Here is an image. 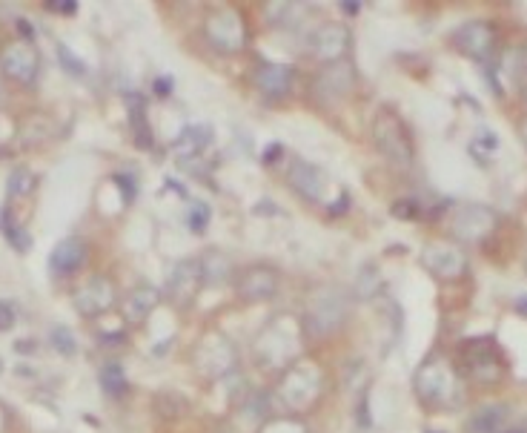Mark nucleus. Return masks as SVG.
<instances>
[{
	"mask_svg": "<svg viewBox=\"0 0 527 433\" xmlns=\"http://www.w3.org/2000/svg\"><path fill=\"white\" fill-rule=\"evenodd\" d=\"M373 138H376V147L381 150V155L390 164H396V167H410L413 164V138H410V132L401 124V118L393 109L384 107L376 115Z\"/></svg>",
	"mask_w": 527,
	"mask_h": 433,
	"instance_id": "nucleus-1",
	"label": "nucleus"
},
{
	"mask_svg": "<svg viewBox=\"0 0 527 433\" xmlns=\"http://www.w3.org/2000/svg\"><path fill=\"white\" fill-rule=\"evenodd\" d=\"M344 313H347V304L338 290H318L313 296V304L307 307V330L313 336H327L341 327Z\"/></svg>",
	"mask_w": 527,
	"mask_h": 433,
	"instance_id": "nucleus-2",
	"label": "nucleus"
},
{
	"mask_svg": "<svg viewBox=\"0 0 527 433\" xmlns=\"http://www.w3.org/2000/svg\"><path fill=\"white\" fill-rule=\"evenodd\" d=\"M416 390L424 402L433 405H447L450 396H456V376L453 370L447 368L439 359H430L427 365H422L419 376H416Z\"/></svg>",
	"mask_w": 527,
	"mask_h": 433,
	"instance_id": "nucleus-3",
	"label": "nucleus"
},
{
	"mask_svg": "<svg viewBox=\"0 0 527 433\" xmlns=\"http://www.w3.org/2000/svg\"><path fill=\"white\" fill-rule=\"evenodd\" d=\"M278 270L270 264H253V267H244L235 279V290L244 302H264V299H273L275 290H278Z\"/></svg>",
	"mask_w": 527,
	"mask_h": 433,
	"instance_id": "nucleus-4",
	"label": "nucleus"
},
{
	"mask_svg": "<svg viewBox=\"0 0 527 433\" xmlns=\"http://www.w3.org/2000/svg\"><path fill=\"white\" fill-rule=\"evenodd\" d=\"M201 284H204V276H201V261L198 259L178 261V264L172 267V273H169V282H167L169 299L175 304H181V307H190V302L198 296V290H201Z\"/></svg>",
	"mask_w": 527,
	"mask_h": 433,
	"instance_id": "nucleus-5",
	"label": "nucleus"
},
{
	"mask_svg": "<svg viewBox=\"0 0 527 433\" xmlns=\"http://www.w3.org/2000/svg\"><path fill=\"white\" fill-rule=\"evenodd\" d=\"M207 32H210L212 44L218 46L221 52H238L244 41H247V29H244V21L224 9V12H215L207 23Z\"/></svg>",
	"mask_w": 527,
	"mask_h": 433,
	"instance_id": "nucleus-6",
	"label": "nucleus"
},
{
	"mask_svg": "<svg viewBox=\"0 0 527 433\" xmlns=\"http://www.w3.org/2000/svg\"><path fill=\"white\" fill-rule=\"evenodd\" d=\"M0 66H3V72L12 81L32 84L35 75H38V52L32 49V44H26V41L9 44L3 49V55H0Z\"/></svg>",
	"mask_w": 527,
	"mask_h": 433,
	"instance_id": "nucleus-7",
	"label": "nucleus"
},
{
	"mask_svg": "<svg viewBox=\"0 0 527 433\" xmlns=\"http://www.w3.org/2000/svg\"><path fill=\"white\" fill-rule=\"evenodd\" d=\"M353 87H356V69L347 61L330 64L316 78V95L324 101H341L353 92Z\"/></svg>",
	"mask_w": 527,
	"mask_h": 433,
	"instance_id": "nucleus-8",
	"label": "nucleus"
},
{
	"mask_svg": "<svg viewBox=\"0 0 527 433\" xmlns=\"http://www.w3.org/2000/svg\"><path fill=\"white\" fill-rule=\"evenodd\" d=\"M115 304V287L109 284V279H89V282L75 293V307L81 316H101L109 307Z\"/></svg>",
	"mask_w": 527,
	"mask_h": 433,
	"instance_id": "nucleus-9",
	"label": "nucleus"
},
{
	"mask_svg": "<svg viewBox=\"0 0 527 433\" xmlns=\"http://www.w3.org/2000/svg\"><path fill=\"white\" fill-rule=\"evenodd\" d=\"M424 264L439 276V279H456L464 273V256L462 250H456L453 244H430L424 250Z\"/></svg>",
	"mask_w": 527,
	"mask_h": 433,
	"instance_id": "nucleus-10",
	"label": "nucleus"
},
{
	"mask_svg": "<svg viewBox=\"0 0 527 433\" xmlns=\"http://www.w3.org/2000/svg\"><path fill=\"white\" fill-rule=\"evenodd\" d=\"M310 44L316 49L318 58L336 64V61H341V55L350 49V32L344 26H338V23H330V26H321V29L313 32Z\"/></svg>",
	"mask_w": 527,
	"mask_h": 433,
	"instance_id": "nucleus-11",
	"label": "nucleus"
},
{
	"mask_svg": "<svg viewBox=\"0 0 527 433\" xmlns=\"http://www.w3.org/2000/svg\"><path fill=\"white\" fill-rule=\"evenodd\" d=\"M453 44L459 46L464 55L482 61V58L490 55V49H493V29L487 23H467V26H462L453 35Z\"/></svg>",
	"mask_w": 527,
	"mask_h": 433,
	"instance_id": "nucleus-12",
	"label": "nucleus"
},
{
	"mask_svg": "<svg viewBox=\"0 0 527 433\" xmlns=\"http://www.w3.org/2000/svg\"><path fill=\"white\" fill-rule=\"evenodd\" d=\"M493 227H496V216L487 207H464L462 213L456 216V224H453V230H456L459 239L473 241L487 236Z\"/></svg>",
	"mask_w": 527,
	"mask_h": 433,
	"instance_id": "nucleus-13",
	"label": "nucleus"
},
{
	"mask_svg": "<svg viewBox=\"0 0 527 433\" xmlns=\"http://www.w3.org/2000/svg\"><path fill=\"white\" fill-rule=\"evenodd\" d=\"M86 261V247L84 241L78 239H64L58 241V247L52 250V256H49V267H52V273H58V276H72L75 270H81Z\"/></svg>",
	"mask_w": 527,
	"mask_h": 433,
	"instance_id": "nucleus-14",
	"label": "nucleus"
},
{
	"mask_svg": "<svg viewBox=\"0 0 527 433\" xmlns=\"http://www.w3.org/2000/svg\"><path fill=\"white\" fill-rule=\"evenodd\" d=\"M290 184H293V190L304 195V198H310V201H318L321 195H324V184H327V178L324 173L313 167V164H304V161H296L293 167H290Z\"/></svg>",
	"mask_w": 527,
	"mask_h": 433,
	"instance_id": "nucleus-15",
	"label": "nucleus"
},
{
	"mask_svg": "<svg viewBox=\"0 0 527 433\" xmlns=\"http://www.w3.org/2000/svg\"><path fill=\"white\" fill-rule=\"evenodd\" d=\"M158 302H161V293H158L155 287H149V284L135 287V290L127 296V302H124V316H127V322L141 325L149 313L158 307Z\"/></svg>",
	"mask_w": 527,
	"mask_h": 433,
	"instance_id": "nucleus-16",
	"label": "nucleus"
},
{
	"mask_svg": "<svg viewBox=\"0 0 527 433\" xmlns=\"http://www.w3.org/2000/svg\"><path fill=\"white\" fill-rule=\"evenodd\" d=\"M255 81H258V87L264 89L267 95L281 98V95H287L290 87H293V69L284 64H261Z\"/></svg>",
	"mask_w": 527,
	"mask_h": 433,
	"instance_id": "nucleus-17",
	"label": "nucleus"
},
{
	"mask_svg": "<svg viewBox=\"0 0 527 433\" xmlns=\"http://www.w3.org/2000/svg\"><path fill=\"white\" fill-rule=\"evenodd\" d=\"M127 107H129V118H132V135H135V144H138L141 150H149V147H152V132H149L147 112H144L141 95H129Z\"/></svg>",
	"mask_w": 527,
	"mask_h": 433,
	"instance_id": "nucleus-18",
	"label": "nucleus"
},
{
	"mask_svg": "<svg viewBox=\"0 0 527 433\" xmlns=\"http://www.w3.org/2000/svg\"><path fill=\"white\" fill-rule=\"evenodd\" d=\"M507 408L505 405H487V408H479V411L470 416L467 422V431L470 433H493L502 428L505 422Z\"/></svg>",
	"mask_w": 527,
	"mask_h": 433,
	"instance_id": "nucleus-19",
	"label": "nucleus"
},
{
	"mask_svg": "<svg viewBox=\"0 0 527 433\" xmlns=\"http://www.w3.org/2000/svg\"><path fill=\"white\" fill-rule=\"evenodd\" d=\"M212 132L210 127H187L184 135L175 141V155H181V158H192V155H198V152L207 150V144H210Z\"/></svg>",
	"mask_w": 527,
	"mask_h": 433,
	"instance_id": "nucleus-20",
	"label": "nucleus"
},
{
	"mask_svg": "<svg viewBox=\"0 0 527 433\" xmlns=\"http://www.w3.org/2000/svg\"><path fill=\"white\" fill-rule=\"evenodd\" d=\"M101 388L106 390V396H112V399H121L124 393H127V373L124 368L118 365V362H109L101 370Z\"/></svg>",
	"mask_w": 527,
	"mask_h": 433,
	"instance_id": "nucleus-21",
	"label": "nucleus"
},
{
	"mask_svg": "<svg viewBox=\"0 0 527 433\" xmlns=\"http://www.w3.org/2000/svg\"><path fill=\"white\" fill-rule=\"evenodd\" d=\"M201 261V276H204V284H221L230 279V264L221 253H207Z\"/></svg>",
	"mask_w": 527,
	"mask_h": 433,
	"instance_id": "nucleus-22",
	"label": "nucleus"
},
{
	"mask_svg": "<svg viewBox=\"0 0 527 433\" xmlns=\"http://www.w3.org/2000/svg\"><path fill=\"white\" fill-rule=\"evenodd\" d=\"M470 370H473V376L476 379H485V382H493V379H499L502 373H499V362L493 359V350H485V353H473V359H470Z\"/></svg>",
	"mask_w": 527,
	"mask_h": 433,
	"instance_id": "nucleus-23",
	"label": "nucleus"
},
{
	"mask_svg": "<svg viewBox=\"0 0 527 433\" xmlns=\"http://www.w3.org/2000/svg\"><path fill=\"white\" fill-rule=\"evenodd\" d=\"M32 187H35V175L29 173V170H15V173L9 175V195H12V198L29 195L32 193Z\"/></svg>",
	"mask_w": 527,
	"mask_h": 433,
	"instance_id": "nucleus-24",
	"label": "nucleus"
},
{
	"mask_svg": "<svg viewBox=\"0 0 527 433\" xmlns=\"http://www.w3.org/2000/svg\"><path fill=\"white\" fill-rule=\"evenodd\" d=\"M52 345L58 347L64 356H72V353H75V339H72V333H69L66 327H55V330H52Z\"/></svg>",
	"mask_w": 527,
	"mask_h": 433,
	"instance_id": "nucleus-25",
	"label": "nucleus"
},
{
	"mask_svg": "<svg viewBox=\"0 0 527 433\" xmlns=\"http://www.w3.org/2000/svg\"><path fill=\"white\" fill-rule=\"evenodd\" d=\"M207 221H210V207H207L204 201H195V204H192V213H190V227L201 233V230L207 227Z\"/></svg>",
	"mask_w": 527,
	"mask_h": 433,
	"instance_id": "nucleus-26",
	"label": "nucleus"
},
{
	"mask_svg": "<svg viewBox=\"0 0 527 433\" xmlns=\"http://www.w3.org/2000/svg\"><path fill=\"white\" fill-rule=\"evenodd\" d=\"M18 322V310H15V304L12 302H0V333H6V330H12Z\"/></svg>",
	"mask_w": 527,
	"mask_h": 433,
	"instance_id": "nucleus-27",
	"label": "nucleus"
},
{
	"mask_svg": "<svg viewBox=\"0 0 527 433\" xmlns=\"http://www.w3.org/2000/svg\"><path fill=\"white\" fill-rule=\"evenodd\" d=\"M6 239L9 244H15L18 250H29V239H26V230L15 227V224H6Z\"/></svg>",
	"mask_w": 527,
	"mask_h": 433,
	"instance_id": "nucleus-28",
	"label": "nucleus"
},
{
	"mask_svg": "<svg viewBox=\"0 0 527 433\" xmlns=\"http://www.w3.org/2000/svg\"><path fill=\"white\" fill-rule=\"evenodd\" d=\"M58 52H61V61H64L66 69H72L75 75H84V64H81V61H75V58L69 55V49H66V46H58Z\"/></svg>",
	"mask_w": 527,
	"mask_h": 433,
	"instance_id": "nucleus-29",
	"label": "nucleus"
},
{
	"mask_svg": "<svg viewBox=\"0 0 527 433\" xmlns=\"http://www.w3.org/2000/svg\"><path fill=\"white\" fill-rule=\"evenodd\" d=\"M46 6H49L52 12H64V15H75V6H78V3H75V0H58V3L52 0V3H46Z\"/></svg>",
	"mask_w": 527,
	"mask_h": 433,
	"instance_id": "nucleus-30",
	"label": "nucleus"
},
{
	"mask_svg": "<svg viewBox=\"0 0 527 433\" xmlns=\"http://www.w3.org/2000/svg\"><path fill=\"white\" fill-rule=\"evenodd\" d=\"M410 210H416V204H413V201H401V204H396V207H393V216L413 218V213H410Z\"/></svg>",
	"mask_w": 527,
	"mask_h": 433,
	"instance_id": "nucleus-31",
	"label": "nucleus"
},
{
	"mask_svg": "<svg viewBox=\"0 0 527 433\" xmlns=\"http://www.w3.org/2000/svg\"><path fill=\"white\" fill-rule=\"evenodd\" d=\"M115 181L127 187V190H124V195H127L129 201H132V198H135V184H132V178H124V175H115Z\"/></svg>",
	"mask_w": 527,
	"mask_h": 433,
	"instance_id": "nucleus-32",
	"label": "nucleus"
},
{
	"mask_svg": "<svg viewBox=\"0 0 527 433\" xmlns=\"http://www.w3.org/2000/svg\"><path fill=\"white\" fill-rule=\"evenodd\" d=\"M344 6V12L347 15H359V9H361V3H353V0H347V3H341Z\"/></svg>",
	"mask_w": 527,
	"mask_h": 433,
	"instance_id": "nucleus-33",
	"label": "nucleus"
},
{
	"mask_svg": "<svg viewBox=\"0 0 527 433\" xmlns=\"http://www.w3.org/2000/svg\"><path fill=\"white\" fill-rule=\"evenodd\" d=\"M516 310H519L522 316H527V296H522V299L516 302Z\"/></svg>",
	"mask_w": 527,
	"mask_h": 433,
	"instance_id": "nucleus-34",
	"label": "nucleus"
},
{
	"mask_svg": "<svg viewBox=\"0 0 527 433\" xmlns=\"http://www.w3.org/2000/svg\"><path fill=\"white\" fill-rule=\"evenodd\" d=\"M155 89H158L161 95H167V92H169V81H158V84H155Z\"/></svg>",
	"mask_w": 527,
	"mask_h": 433,
	"instance_id": "nucleus-35",
	"label": "nucleus"
},
{
	"mask_svg": "<svg viewBox=\"0 0 527 433\" xmlns=\"http://www.w3.org/2000/svg\"><path fill=\"white\" fill-rule=\"evenodd\" d=\"M522 141H525V147H527V118H525V124H522Z\"/></svg>",
	"mask_w": 527,
	"mask_h": 433,
	"instance_id": "nucleus-36",
	"label": "nucleus"
},
{
	"mask_svg": "<svg viewBox=\"0 0 527 433\" xmlns=\"http://www.w3.org/2000/svg\"><path fill=\"white\" fill-rule=\"evenodd\" d=\"M507 433H527L525 428H513V431H507Z\"/></svg>",
	"mask_w": 527,
	"mask_h": 433,
	"instance_id": "nucleus-37",
	"label": "nucleus"
},
{
	"mask_svg": "<svg viewBox=\"0 0 527 433\" xmlns=\"http://www.w3.org/2000/svg\"><path fill=\"white\" fill-rule=\"evenodd\" d=\"M427 433H436V431H427Z\"/></svg>",
	"mask_w": 527,
	"mask_h": 433,
	"instance_id": "nucleus-38",
	"label": "nucleus"
},
{
	"mask_svg": "<svg viewBox=\"0 0 527 433\" xmlns=\"http://www.w3.org/2000/svg\"><path fill=\"white\" fill-rule=\"evenodd\" d=\"M525 267H527V264H525Z\"/></svg>",
	"mask_w": 527,
	"mask_h": 433,
	"instance_id": "nucleus-39",
	"label": "nucleus"
}]
</instances>
